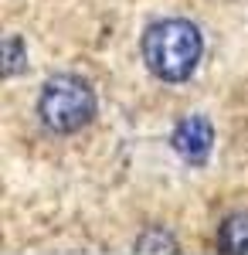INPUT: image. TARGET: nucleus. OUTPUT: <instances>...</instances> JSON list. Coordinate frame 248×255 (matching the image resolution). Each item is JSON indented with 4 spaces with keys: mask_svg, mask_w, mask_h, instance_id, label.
<instances>
[{
    "mask_svg": "<svg viewBox=\"0 0 248 255\" xmlns=\"http://www.w3.org/2000/svg\"><path fill=\"white\" fill-rule=\"evenodd\" d=\"M218 245L225 252H248V218H228L221 225V235H218Z\"/></svg>",
    "mask_w": 248,
    "mask_h": 255,
    "instance_id": "nucleus-4",
    "label": "nucleus"
},
{
    "mask_svg": "<svg viewBox=\"0 0 248 255\" xmlns=\"http://www.w3.org/2000/svg\"><path fill=\"white\" fill-rule=\"evenodd\" d=\"M38 113L48 129L75 133L96 116V92L78 75H55L38 99Z\"/></svg>",
    "mask_w": 248,
    "mask_h": 255,
    "instance_id": "nucleus-2",
    "label": "nucleus"
},
{
    "mask_svg": "<svg viewBox=\"0 0 248 255\" xmlns=\"http://www.w3.org/2000/svg\"><path fill=\"white\" fill-rule=\"evenodd\" d=\"M211 123L204 116H191L184 119L180 126H177V133H173V150L180 153L184 160H191V163H204V157L211 153Z\"/></svg>",
    "mask_w": 248,
    "mask_h": 255,
    "instance_id": "nucleus-3",
    "label": "nucleus"
},
{
    "mask_svg": "<svg viewBox=\"0 0 248 255\" xmlns=\"http://www.w3.org/2000/svg\"><path fill=\"white\" fill-rule=\"evenodd\" d=\"M143 58L146 68L163 82L191 79L201 61V31L180 17L156 20L143 34Z\"/></svg>",
    "mask_w": 248,
    "mask_h": 255,
    "instance_id": "nucleus-1",
    "label": "nucleus"
}]
</instances>
